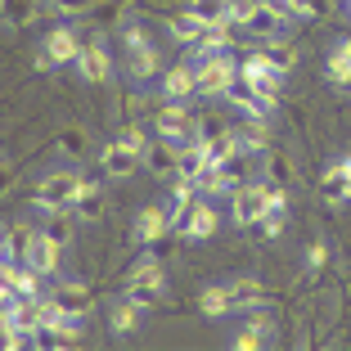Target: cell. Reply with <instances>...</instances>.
Wrapping results in <instances>:
<instances>
[{
  "mask_svg": "<svg viewBox=\"0 0 351 351\" xmlns=\"http://www.w3.org/2000/svg\"><path fill=\"white\" fill-rule=\"evenodd\" d=\"M189 10L198 14V19L207 23V27H221V23H234L230 19V10H234V0H185Z\"/></svg>",
  "mask_w": 351,
  "mask_h": 351,
  "instance_id": "f546056e",
  "label": "cell"
},
{
  "mask_svg": "<svg viewBox=\"0 0 351 351\" xmlns=\"http://www.w3.org/2000/svg\"><path fill=\"white\" fill-rule=\"evenodd\" d=\"M149 306H140L135 298H122V302H113V311H108V329L117 333V338H126V333H135L140 329V315H145Z\"/></svg>",
  "mask_w": 351,
  "mask_h": 351,
  "instance_id": "7402d4cb",
  "label": "cell"
},
{
  "mask_svg": "<svg viewBox=\"0 0 351 351\" xmlns=\"http://www.w3.org/2000/svg\"><path fill=\"white\" fill-rule=\"evenodd\" d=\"M270 329H275V324H270L266 315H252V320L230 338V347L234 351H261V347H270Z\"/></svg>",
  "mask_w": 351,
  "mask_h": 351,
  "instance_id": "ffe728a7",
  "label": "cell"
},
{
  "mask_svg": "<svg viewBox=\"0 0 351 351\" xmlns=\"http://www.w3.org/2000/svg\"><path fill=\"white\" fill-rule=\"evenodd\" d=\"M171 212H167V207H145V212H140V217H135V239H140V243H158V239H167L171 234Z\"/></svg>",
  "mask_w": 351,
  "mask_h": 351,
  "instance_id": "e0dca14e",
  "label": "cell"
},
{
  "mask_svg": "<svg viewBox=\"0 0 351 351\" xmlns=\"http://www.w3.org/2000/svg\"><path fill=\"white\" fill-rule=\"evenodd\" d=\"M226 99H230V108H234L239 117H252V122H266V108H270V104L261 99V95L252 90V86L243 82V77H239V82H234V86L226 90Z\"/></svg>",
  "mask_w": 351,
  "mask_h": 351,
  "instance_id": "4fadbf2b",
  "label": "cell"
},
{
  "mask_svg": "<svg viewBox=\"0 0 351 351\" xmlns=\"http://www.w3.org/2000/svg\"><path fill=\"white\" fill-rule=\"evenodd\" d=\"M126 298H135L140 306H162L167 298V270L158 257H140L126 270Z\"/></svg>",
  "mask_w": 351,
  "mask_h": 351,
  "instance_id": "7a4b0ae2",
  "label": "cell"
},
{
  "mask_svg": "<svg viewBox=\"0 0 351 351\" xmlns=\"http://www.w3.org/2000/svg\"><path fill=\"white\" fill-rule=\"evenodd\" d=\"M261 162H266V180H275V185H293V162H289L284 149H266Z\"/></svg>",
  "mask_w": 351,
  "mask_h": 351,
  "instance_id": "1f68e13d",
  "label": "cell"
},
{
  "mask_svg": "<svg viewBox=\"0 0 351 351\" xmlns=\"http://www.w3.org/2000/svg\"><path fill=\"white\" fill-rule=\"evenodd\" d=\"M234 135H239V149H243V154H266L270 149V140H266V122H252V117H243V122L234 126Z\"/></svg>",
  "mask_w": 351,
  "mask_h": 351,
  "instance_id": "83f0119b",
  "label": "cell"
},
{
  "mask_svg": "<svg viewBox=\"0 0 351 351\" xmlns=\"http://www.w3.org/2000/svg\"><path fill=\"white\" fill-rule=\"evenodd\" d=\"M320 198L329 207H342L351 198V180H347V171H342V162H329V167H324V176H320Z\"/></svg>",
  "mask_w": 351,
  "mask_h": 351,
  "instance_id": "44dd1931",
  "label": "cell"
},
{
  "mask_svg": "<svg viewBox=\"0 0 351 351\" xmlns=\"http://www.w3.org/2000/svg\"><path fill=\"white\" fill-rule=\"evenodd\" d=\"M140 162H145V154H135V149L126 145L122 135H117L113 145H104V149H99V171L108 176V180H126V176H131Z\"/></svg>",
  "mask_w": 351,
  "mask_h": 351,
  "instance_id": "9c48e42d",
  "label": "cell"
},
{
  "mask_svg": "<svg viewBox=\"0 0 351 351\" xmlns=\"http://www.w3.org/2000/svg\"><path fill=\"white\" fill-rule=\"evenodd\" d=\"M261 230H266L270 239H279V234H284V212H279V207H270L266 217H261Z\"/></svg>",
  "mask_w": 351,
  "mask_h": 351,
  "instance_id": "8d00e7d4",
  "label": "cell"
},
{
  "mask_svg": "<svg viewBox=\"0 0 351 351\" xmlns=\"http://www.w3.org/2000/svg\"><path fill=\"white\" fill-rule=\"evenodd\" d=\"M41 19V0H5V27H32Z\"/></svg>",
  "mask_w": 351,
  "mask_h": 351,
  "instance_id": "f1b7e54d",
  "label": "cell"
},
{
  "mask_svg": "<svg viewBox=\"0 0 351 351\" xmlns=\"http://www.w3.org/2000/svg\"><path fill=\"white\" fill-rule=\"evenodd\" d=\"M73 217L77 221H90V226L104 217V189L95 185V180H86V185H82V194H77V203H73Z\"/></svg>",
  "mask_w": 351,
  "mask_h": 351,
  "instance_id": "d4e9b609",
  "label": "cell"
},
{
  "mask_svg": "<svg viewBox=\"0 0 351 351\" xmlns=\"http://www.w3.org/2000/svg\"><path fill=\"white\" fill-rule=\"evenodd\" d=\"M230 298H234V311H261L270 293L261 289V279H230Z\"/></svg>",
  "mask_w": 351,
  "mask_h": 351,
  "instance_id": "cb8c5ba5",
  "label": "cell"
},
{
  "mask_svg": "<svg viewBox=\"0 0 351 351\" xmlns=\"http://www.w3.org/2000/svg\"><path fill=\"white\" fill-rule=\"evenodd\" d=\"M82 176L77 171H45L41 180H36V189H32V203L41 207V212H73V203H77V194H82Z\"/></svg>",
  "mask_w": 351,
  "mask_h": 351,
  "instance_id": "6da1fadb",
  "label": "cell"
},
{
  "mask_svg": "<svg viewBox=\"0 0 351 351\" xmlns=\"http://www.w3.org/2000/svg\"><path fill=\"white\" fill-rule=\"evenodd\" d=\"M145 167H149V176H158V180H167L171 176L176 180V167H180V145L176 140H149V149H145Z\"/></svg>",
  "mask_w": 351,
  "mask_h": 351,
  "instance_id": "7c38bea8",
  "label": "cell"
},
{
  "mask_svg": "<svg viewBox=\"0 0 351 351\" xmlns=\"http://www.w3.org/2000/svg\"><path fill=\"white\" fill-rule=\"evenodd\" d=\"M50 298H54V306H59V315H73V320H86V315L95 311V293L86 289V284H77V279L59 284Z\"/></svg>",
  "mask_w": 351,
  "mask_h": 351,
  "instance_id": "8fae6325",
  "label": "cell"
},
{
  "mask_svg": "<svg viewBox=\"0 0 351 351\" xmlns=\"http://www.w3.org/2000/svg\"><path fill=\"white\" fill-rule=\"evenodd\" d=\"M158 90H162V99L189 104L198 95V68L194 63H176V68H167V73L158 77Z\"/></svg>",
  "mask_w": 351,
  "mask_h": 351,
  "instance_id": "30bf717a",
  "label": "cell"
},
{
  "mask_svg": "<svg viewBox=\"0 0 351 351\" xmlns=\"http://www.w3.org/2000/svg\"><path fill=\"white\" fill-rule=\"evenodd\" d=\"M347 14H351V0H347Z\"/></svg>",
  "mask_w": 351,
  "mask_h": 351,
  "instance_id": "b9f144b4",
  "label": "cell"
},
{
  "mask_svg": "<svg viewBox=\"0 0 351 351\" xmlns=\"http://www.w3.org/2000/svg\"><path fill=\"white\" fill-rule=\"evenodd\" d=\"M59 243H50L45 234H32L27 248H23V261H27L32 270H41V275H59Z\"/></svg>",
  "mask_w": 351,
  "mask_h": 351,
  "instance_id": "9a60e30c",
  "label": "cell"
},
{
  "mask_svg": "<svg viewBox=\"0 0 351 351\" xmlns=\"http://www.w3.org/2000/svg\"><path fill=\"white\" fill-rule=\"evenodd\" d=\"M203 32H207V23L198 19L194 10H176V14H167V36H171V41H180V45H198L203 41Z\"/></svg>",
  "mask_w": 351,
  "mask_h": 351,
  "instance_id": "5bb4252c",
  "label": "cell"
},
{
  "mask_svg": "<svg viewBox=\"0 0 351 351\" xmlns=\"http://www.w3.org/2000/svg\"><path fill=\"white\" fill-rule=\"evenodd\" d=\"M194 68H198V95H207V99H226V90L239 82V63H234V54L230 50H221V54H207V59H194Z\"/></svg>",
  "mask_w": 351,
  "mask_h": 351,
  "instance_id": "3957f363",
  "label": "cell"
},
{
  "mask_svg": "<svg viewBox=\"0 0 351 351\" xmlns=\"http://www.w3.org/2000/svg\"><path fill=\"white\" fill-rule=\"evenodd\" d=\"M217 221H221V217H217V207L198 198V207L189 212V221L176 230V234H180V239H194V243H198V239H212V234H217Z\"/></svg>",
  "mask_w": 351,
  "mask_h": 351,
  "instance_id": "d6986e66",
  "label": "cell"
},
{
  "mask_svg": "<svg viewBox=\"0 0 351 351\" xmlns=\"http://www.w3.org/2000/svg\"><path fill=\"white\" fill-rule=\"evenodd\" d=\"M73 68L82 73V82H90V86L113 82V59H108L104 41H82V54H77V63H73Z\"/></svg>",
  "mask_w": 351,
  "mask_h": 351,
  "instance_id": "ba28073f",
  "label": "cell"
},
{
  "mask_svg": "<svg viewBox=\"0 0 351 351\" xmlns=\"http://www.w3.org/2000/svg\"><path fill=\"white\" fill-rule=\"evenodd\" d=\"M198 311H203L207 320H226L230 311H234V298H230V284H207L198 293Z\"/></svg>",
  "mask_w": 351,
  "mask_h": 351,
  "instance_id": "603a6c76",
  "label": "cell"
},
{
  "mask_svg": "<svg viewBox=\"0 0 351 351\" xmlns=\"http://www.w3.org/2000/svg\"><path fill=\"white\" fill-rule=\"evenodd\" d=\"M41 270H32L27 261H5V275H0V289H5V302H23V298H41Z\"/></svg>",
  "mask_w": 351,
  "mask_h": 351,
  "instance_id": "52a82bcc",
  "label": "cell"
},
{
  "mask_svg": "<svg viewBox=\"0 0 351 351\" xmlns=\"http://www.w3.org/2000/svg\"><path fill=\"white\" fill-rule=\"evenodd\" d=\"M324 261H329V243H324V239H315V243L306 248V275H320Z\"/></svg>",
  "mask_w": 351,
  "mask_h": 351,
  "instance_id": "d590c367",
  "label": "cell"
},
{
  "mask_svg": "<svg viewBox=\"0 0 351 351\" xmlns=\"http://www.w3.org/2000/svg\"><path fill=\"white\" fill-rule=\"evenodd\" d=\"M122 140H126V145H131L135 149V154H145V149H149V140H145V131H140V126H122Z\"/></svg>",
  "mask_w": 351,
  "mask_h": 351,
  "instance_id": "74e56055",
  "label": "cell"
},
{
  "mask_svg": "<svg viewBox=\"0 0 351 351\" xmlns=\"http://www.w3.org/2000/svg\"><path fill=\"white\" fill-rule=\"evenodd\" d=\"M126 73H131L135 82H149V77H158V73H162V54L154 50V41L131 45V50H126Z\"/></svg>",
  "mask_w": 351,
  "mask_h": 351,
  "instance_id": "ac0fdd59",
  "label": "cell"
},
{
  "mask_svg": "<svg viewBox=\"0 0 351 351\" xmlns=\"http://www.w3.org/2000/svg\"><path fill=\"white\" fill-rule=\"evenodd\" d=\"M266 54H270V63H275L279 73H293V68H298V45H293L289 36H270Z\"/></svg>",
  "mask_w": 351,
  "mask_h": 351,
  "instance_id": "d6a6232c",
  "label": "cell"
},
{
  "mask_svg": "<svg viewBox=\"0 0 351 351\" xmlns=\"http://www.w3.org/2000/svg\"><path fill=\"white\" fill-rule=\"evenodd\" d=\"M73 230H77V217H73V212H45V221H41V234L50 239V243H59V248H68V243H73Z\"/></svg>",
  "mask_w": 351,
  "mask_h": 351,
  "instance_id": "484cf974",
  "label": "cell"
},
{
  "mask_svg": "<svg viewBox=\"0 0 351 351\" xmlns=\"http://www.w3.org/2000/svg\"><path fill=\"white\" fill-rule=\"evenodd\" d=\"M266 212H270L266 180H261V185H239L234 194H230V221H234L239 230L261 226V217H266Z\"/></svg>",
  "mask_w": 351,
  "mask_h": 351,
  "instance_id": "277c9868",
  "label": "cell"
},
{
  "mask_svg": "<svg viewBox=\"0 0 351 351\" xmlns=\"http://www.w3.org/2000/svg\"><path fill=\"white\" fill-rule=\"evenodd\" d=\"M82 320H73V315H59V320H50L41 333H36V342L32 347H45V351H59V347H73L77 338H82V329H77Z\"/></svg>",
  "mask_w": 351,
  "mask_h": 351,
  "instance_id": "2e32d148",
  "label": "cell"
},
{
  "mask_svg": "<svg viewBox=\"0 0 351 351\" xmlns=\"http://www.w3.org/2000/svg\"><path fill=\"white\" fill-rule=\"evenodd\" d=\"M347 41H351V36H347Z\"/></svg>",
  "mask_w": 351,
  "mask_h": 351,
  "instance_id": "7bdbcfd3",
  "label": "cell"
},
{
  "mask_svg": "<svg viewBox=\"0 0 351 351\" xmlns=\"http://www.w3.org/2000/svg\"><path fill=\"white\" fill-rule=\"evenodd\" d=\"M50 5L59 14H86V5H90V0H50Z\"/></svg>",
  "mask_w": 351,
  "mask_h": 351,
  "instance_id": "ab89813d",
  "label": "cell"
},
{
  "mask_svg": "<svg viewBox=\"0 0 351 351\" xmlns=\"http://www.w3.org/2000/svg\"><path fill=\"white\" fill-rule=\"evenodd\" d=\"M329 82L351 86V41H347V36L329 50Z\"/></svg>",
  "mask_w": 351,
  "mask_h": 351,
  "instance_id": "4dcf8cb0",
  "label": "cell"
},
{
  "mask_svg": "<svg viewBox=\"0 0 351 351\" xmlns=\"http://www.w3.org/2000/svg\"><path fill=\"white\" fill-rule=\"evenodd\" d=\"M243 32H252V36H261V41H270V36H279V32H284V19H279V14L270 10L266 0H261L257 10H252V19L243 23Z\"/></svg>",
  "mask_w": 351,
  "mask_h": 351,
  "instance_id": "4316f807",
  "label": "cell"
},
{
  "mask_svg": "<svg viewBox=\"0 0 351 351\" xmlns=\"http://www.w3.org/2000/svg\"><path fill=\"white\" fill-rule=\"evenodd\" d=\"M338 162H342V171H347V180H351V154H347V158H338Z\"/></svg>",
  "mask_w": 351,
  "mask_h": 351,
  "instance_id": "60d3db41",
  "label": "cell"
},
{
  "mask_svg": "<svg viewBox=\"0 0 351 351\" xmlns=\"http://www.w3.org/2000/svg\"><path fill=\"white\" fill-rule=\"evenodd\" d=\"M266 5H270V10L279 14V19H284V27H289V23L298 19V10H293V0H266Z\"/></svg>",
  "mask_w": 351,
  "mask_h": 351,
  "instance_id": "f35d334b",
  "label": "cell"
},
{
  "mask_svg": "<svg viewBox=\"0 0 351 351\" xmlns=\"http://www.w3.org/2000/svg\"><path fill=\"white\" fill-rule=\"evenodd\" d=\"M59 149H63L68 158H82L86 149H90V140H86L82 126H63V131H59Z\"/></svg>",
  "mask_w": 351,
  "mask_h": 351,
  "instance_id": "836d02e7",
  "label": "cell"
},
{
  "mask_svg": "<svg viewBox=\"0 0 351 351\" xmlns=\"http://www.w3.org/2000/svg\"><path fill=\"white\" fill-rule=\"evenodd\" d=\"M298 19H311V23H324L333 14V0H293Z\"/></svg>",
  "mask_w": 351,
  "mask_h": 351,
  "instance_id": "e575fe53",
  "label": "cell"
},
{
  "mask_svg": "<svg viewBox=\"0 0 351 351\" xmlns=\"http://www.w3.org/2000/svg\"><path fill=\"white\" fill-rule=\"evenodd\" d=\"M77 54H82V36L73 27H50L41 41V54H36V68L50 73V68H63V63H77Z\"/></svg>",
  "mask_w": 351,
  "mask_h": 351,
  "instance_id": "5b68a950",
  "label": "cell"
},
{
  "mask_svg": "<svg viewBox=\"0 0 351 351\" xmlns=\"http://www.w3.org/2000/svg\"><path fill=\"white\" fill-rule=\"evenodd\" d=\"M154 131L162 135V140H176V145H189V140H198L189 108H185V104H176V99H162V108L154 113Z\"/></svg>",
  "mask_w": 351,
  "mask_h": 351,
  "instance_id": "8992f818",
  "label": "cell"
}]
</instances>
